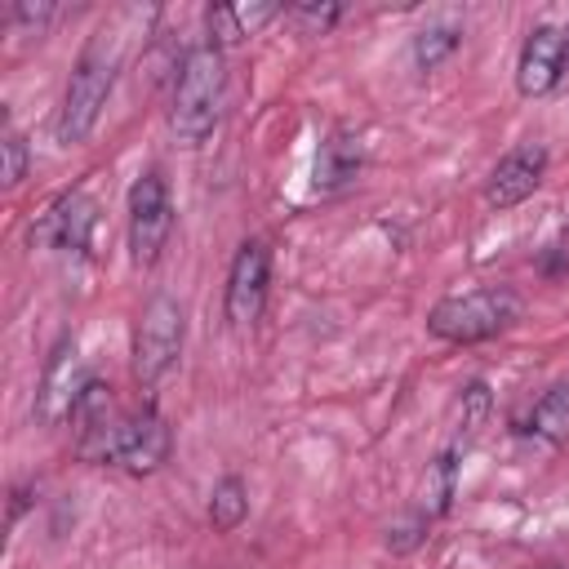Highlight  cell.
<instances>
[{
  "label": "cell",
  "mask_w": 569,
  "mask_h": 569,
  "mask_svg": "<svg viewBox=\"0 0 569 569\" xmlns=\"http://www.w3.org/2000/svg\"><path fill=\"white\" fill-rule=\"evenodd\" d=\"M565 58H569V36L551 22L533 27L525 36V49H520V62H516V89L525 98H542L560 84L565 76Z\"/></svg>",
  "instance_id": "9"
},
{
  "label": "cell",
  "mask_w": 569,
  "mask_h": 569,
  "mask_svg": "<svg viewBox=\"0 0 569 569\" xmlns=\"http://www.w3.org/2000/svg\"><path fill=\"white\" fill-rule=\"evenodd\" d=\"M0 151H4V187H18L22 173H27V142H22V133L13 124H4Z\"/></svg>",
  "instance_id": "15"
},
{
  "label": "cell",
  "mask_w": 569,
  "mask_h": 569,
  "mask_svg": "<svg viewBox=\"0 0 569 569\" xmlns=\"http://www.w3.org/2000/svg\"><path fill=\"white\" fill-rule=\"evenodd\" d=\"M293 13H298V18H311L316 27H329V22L338 18V9H333V4H325V9H316V4H298Z\"/></svg>",
  "instance_id": "16"
},
{
  "label": "cell",
  "mask_w": 569,
  "mask_h": 569,
  "mask_svg": "<svg viewBox=\"0 0 569 569\" xmlns=\"http://www.w3.org/2000/svg\"><path fill=\"white\" fill-rule=\"evenodd\" d=\"M173 231V204H169V187L156 169H147L133 187H129V253L133 267H151L164 249Z\"/></svg>",
  "instance_id": "5"
},
{
  "label": "cell",
  "mask_w": 569,
  "mask_h": 569,
  "mask_svg": "<svg viewBox=\"0 0 569 569\" xmlns=\"http://www.w3.org/2000/svg\"><path fill=\"white\" fill-rule=\"evenodd\" d=\"M98 222V204L89 191H67L49 204V213L31 227V240L40 244H53V249H67V253H80L89 249V231Z\"/></svg>",
  "instance_id": "11"
},
{
  "label": "cell",
  "mask_w": 569,
  "mask_h": 569,
  "mask_svg": "<svg viewBox=\"0 0 569 569\" xmlns=\"http://www.w3.org/2000/svg\"><path fill=\"white\" fill-rule=\"evenodd\" d=\"M525 431L542 445H560L569 436V382H556L551 391H542L529 409V422Z\"/></svg>",
  "instance_id": "12"
},
{
  "label": "cell",
  "mask_w": 569,
  "mask_h": 569,
  "mask_svg": "<svg viewBox=\"0 0 569 569\" xmlns=\"http://www.w3.org/2000/svg\"><path fill=\"white\" fill-rule=\"evenodd\" d=\"M244 516H249V493H244V480H240V476H222V480L213 485V498H209V520H213V529L231 533V529H236Z\"/></svg>",
  "instance_id": "13"
},
{
  "label": "cell",
  "mask_w": 569,
  "mask_h": 569,
  "mask_svg": "<svg viewBox=\"0 0 569 569\" xmlns=\"http://www.w3.org/2000/svg\"><path fill=\"white\" fill-rule=\"evenodd\" d=\"M164 458H169V427H164V418L151 405H142L133 413H120L116 436H111V449H107V462H120L124 471L147 476Z\"/></svg>",
  "instance_id": "7"
},
{
  "label": "cell",
  "mask_w": 569,
  "mask_h": 569,
  "mask_svg": "<svg viewBox=\"0 0 569 569\" xmlns=\"http://www.w3.org/2000/svg\"><path fill=\"white\" fill-rule=\"evenodd\" d=\"M93 378H89V365L80 356V347L71 338H62L40 373V387H36V418L44 427H58L62 418H76L80 400L89 396Z\"/></svg>",
  "instance_id": "6"
},
{
  "label": "cell",
  "mask_w": 569,
  "mask_h": 569,
  "mask_svg": "<svg viewBox=\"0 0 569 569\" xmlns=\"http://www.w3.org/2000/svg\"><path fill=\"white\" fill-rule=\"evenodd\" d=\"M267 280H271V253L262 240H244L236 249V262H231V276H227V320L236 329L253 325L262 316V302H267Z\"/></svg>",
  "instance_id": "8"
},
{
  "label": "cell",
  "mask_w": 569,
  "mask_h": 569,
  "mask_svg": "<svg viewBox=\"0 0 569 569\" xmlns=\"http://www.w3.org/2000/svg\"><path fill=\"white\" fill-rule=\"evenodd\" d=\"M182 333H187L182 307H178L169 293H156V298L142 307L138 325H133V378H138L142 387H156V382L178 365V356H182Z\"/></svg>",
  "instance_id": "4"
},
{
  "label": "cell",
  "mask_w": 569,
  "mask_h": 569,
  "mask_svg": "<svg viewBox=\"0 0 569 569\" xmlns=\"http://www.w3.org/2000/svg\"><path fill=\"white\" fill-rule=\"evenodd\" d=\"M222 49L213 44H196L182 53L178 76H173V98H169V129L182 147H196L213 133L218 116H222Z\"/></svg>",
  "instance_id": "1"
},
{
  "label": "cell",
  "mask_w": 569,
  "mask_h": 569,
  "mask_svg": "<svg viewBox=\"0 0 569 569\" xmlns=\"http://www.w3.org/2000/svg\"><path fill=\"white\" fill-rule=\"evenodd\" d=\"M453 49H458V27H449V22L427 27V31H418V36H413V58H418V67H422V71L440 67Z\"/></svg>",
  "instance_id": "14"
},
{
  "label": "cell",
  "mask_w": 569,
  "mask_h": 569,
  "mask_svg": "<svg viewBox=\"0 0 569 569\" xmlns=\"http://www.w3.org/2000/svg\"><path fill=\"white\" fill-rule=\"evenodd\" d=\"M520 316V298L511 289H471V293H453L445 302L431 307L427 329L445 342H485L498 338L502 329H511Z\"/></svg>",
  "instance_id": "3"
},
{
  "label": "cell",
  "mask_w": 569,
  "mask_h": 569,
  "mask_svg": "<svg viewBox=\"0 0 569 569\" xmlns=\"http://www.w3.org/2000/svg\"><path fill=\"white\" fill-rule=\"evenodd\" d=\"M116 67H120V44L98 31L84 53L76 58L71 67V80H67V93H62V116H58V138L62 142H84L107 107V93L116 84Z\"/></svg>",
  "instance_id": "2"
},
{
  "label": "cell",
  "mask_w": 569,
  "mask_h": 569,
  "mask_svg": "<svg viewBox=\"0 0 569 569\" xmlns=\"http://www.w3.org/2000/svg\"><path fill=\"white\" fill-rule=\"evenodd\" d=\"M542 173H547V151H542L538 142H520V147H511V151L493 164V173H489V182H485V200H489V209H511V204L529 200V196L538 191Z\"/></svg>",
  "instance_id": "10"
}]
</instances>
